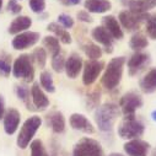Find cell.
Returning a JSON list of instances; mask_svg holds the SVG:
<instances>
[{
    "label": "cell",
    "instance_id": "cell-1",
    "mask_svg": "<svg viewBox=\"0 0 156 156\" xmlns=\"http://www.w3.org/2000/svg\"><path fill=\"white\" fill-rule=\"evenodd\" d=\"M121 114V108L115 103H105L95 111V122L101 132H112L117 119Z\"/></svg>",
    "mask_w": 156,
    "mask_h": 156
},
{
    "label": "cell",
    "instance_id": "cell-2",
    "mask_svg": "<svg viewBox=\"0 0 156 156\" xmlns=\"http://www.w3.org/2000/svg\"><path fill=\"white\" fill-rule=\"evenodd\" d=\"M124 64H126V58L124 57L113 58L108 63V65L105 69L102 79H101V84L105 89L114 90L117 86L119 85V83L122 80V76H123Z\"/></svg>",
    "mask_w": 156,
    "mask_h": 156
},
{
    "label": "cell",
    "instance_id": "cell-3",
    "mask_svg": "<svg viewBox=\"0 0 156 156\" xmlns=\"http://www.w3.org/2000/svg\"><path fill=\"white\" fill-rule=\"evenodd\" d=\"M42 124V118L40 115H32L30 118H27L25 121V123L22 124L20 132H19V135H17V146L20 149H26L31 141L33 140V136L36 135L37 130L40 129Z\"/></svg>",
    "mask_w": 156,
    "mask_h": 156
},
{
    "label": "cell",
    "instance_id": "cell-4",
    "mask_svg": "<svg viewBox=\"0 0 156 156\" xmlns=\"http://www.w3.org/2000/svg\"><path fill=\"white\" fill-rule=\"evenodd\" d=\"M33 59L30 54H21L16 58L12 65V74L16 79H23L26 83H32L34 79Z\"/></svg>",
    "mask_w": 156,
    "mask_h": 156
},
{
    "label": "cell",
    "instance_id": "cell-5",
    "mask_svg": "<svg viewBox=\"0 0 156 156\" xmlns=\"http://www.w3.org/2000/svg\"><path fill=\"white\" fill-rule=\"evenodd\" d=\"M73 156H106L102 145L92 138H83L74 146Z\"/></svg>",
    "mask_w": 156,
    "mask_h": 156
},
{
    "label": "cell",
    "instance_id": "cell-6",
    "mask_svg": "<svg viewBox=\"0 0 156 156\" xmlns=\"http://www.w3.org/2000/svg\"><path fill=\"white\" fill-rule=\"evenodd\" d=\"M119 107L124 114V119L135 118V111L143 107V98L134 91L124 94L119 100Z\"/></svg>",
    "mask_w": 156,
    "mask_h": 156
},
{
    "label": "cell",
    "instance_id": "cell-7",
    "mask_svg": "<svg viewBox=\"0 0 156 156\" xmlns=\"http://www.w3.org/2000/svg\"><path fill=\"white\" fill-rule=\"evenodd\" d=\"M145 132V127L138 119H124L118 127V135L126 140L140 139Z\"/></svg>",
    "mask_w": 156,
    "mask_h": 156
},
{
    "label": "cell",
    "instance_id": "cell-8",
    "mask_svg": "<svg viewBox=\"0 0 156 156\" xmlns=\"http://www.w3.org/2000/svg\"><path fill=\"white\" fill-rule=\"evenodd\" d=\"M149 16V14H136L130 10H124L119 14L118 20L123 28H126L128 32H134L139 30L141 23L146 21Z\"/></svg>",
    "mask_w": 156,
    "mask_h": 156
},
{
    "label": "cell",
    "instance_id": "cell-9",
    "mask_svg": "<svg viewBox=\"0 0 156 156\" xmlns=\"http://www.w3.org/2000/svg\"><path fill=\"white\" fill-rule=\"evenodd\" d=\"M105 68V63L102 60H86L84 63V73H83V83L85 86L92 85Z\"/></svg>",
    "mask_w": 156,
    "mask_h": 156
},
{
    "label": "cell",
    "instance_id": "cell-10",
    "mask_svg": "<svg viewBox=\"0 0 156 156\" xmlns=\"http://www.w3.org/2000/svg\"><path fill=\"white\" fill-rule=\"evenodd\" d=\"M40 38H41V34L38 32L25 31V32H21L14 37L11 44H12L14 49L23 51V49H27V48L34 46L38 41H40Z\"/></svg>",
    "mask_w": 156,
    "mask_h": 156
},
{
    "label": "cell",
    "instance_id": "cell-11",
    "mask_svg": "<svg viewBox=\"0 0 156 156\" xmlns=\"http://www.w3.org/2000/svg\"><path fill=\"white\" fill-rule=\"evenodd\" d=\"M123 149L128 156H147L150 150V144L141 139H133L128 140Z\"/></svg>",
    "mask_w": 156,
    "mask_h": 156
},
{
    "label": "cell",
    "instance_id": "cell-12",
    "mask_svg": "<svg viewBox=\"0 0 156 156\" xmlns=\"http://www.w3.org/2000/svg\"><path fill=\"white\" fill-rule=\"evenodd\" d=\"M69 123L74 130H79L85 134H94L96 132L94 124L84 114H80V113H73L69 118Z\"/></svg>",
    "mask_w": 156,
    "mask_h": 156
},
{
    "label": "cell",
    "instance_id": "cell-13",
    "mask_svg": "<svg viewBox=\"0 0 156 156\" xmlns=\"http://www.w3.org/2000/svg\"><path fill=\"white\" fill-rule=\"evenodd\" d=\"M83 68H84L83 58L77 53H71L69 55V58L66 59V62H65L64 70H65L66 76L69 77V79L74 80V79H76V77L79 76V74L83 70Z\"/></svg>",
    "mask_w": 156,
    "mask_h": 156
},
{
    "label": "cell",
    "instance_id": "cell-14",
    "mask_svg": "<svg viewBox=\"0 0 156 156\" xmlns=\"http://www.w3.org/2000/svg\"><path fill=\"white\" fill-rule=\"evenodd\" d=\"M92 38L100 44L105 47L106 53L111 54L113 52V37L109 34V32L103 26H97L91 32Z\"/></svg>",
    "mask_w": 156,
    "mask_h": 156
},
{
    "label": "cell",
    "instance_id": "cell-15",
    "mask_svg": "<svg viewBox=\"0 0 156 156\" xmlns=\"http://www.w3.org/2000/svg\"><path fill=\"white\" fill-rule=\"evenodd\" d=\"M3 119H4V130H5V133L8 135L15 134L17 128H19L20 121H21L20 112L15 108H9L5 112V115H4Z\"/></svg>",
    "mask_w": 156,
    "mask_h": 156
},
{
    "label": "cell",
    "instance_id": "cell-16",
    "mask_svg": "<svg viewBox=\"0 0 156 156\" xmlns=\"http://www.w3.org/2000/svg\"><path fill=\"white\" fill-rule=\"evenodd\" d=\"M122 4L133 12L147 14L149 10L156 8V0H122Z\"/></svg>",
    "mask_w": 156,
    "mask_h": 156
},
{
    "label": "cell",
    "instance_id": "cell-17",
    "mask_svg": "<svg viewBox=\"0 0 156 156\" xmlns=\"http://www.w3.org/2000/svg\"><path fill=\"white\" fill-rule=\"evenodd\" d=\"M31 100L32 105L36 107L37 111H43L49 106V100L43 92V90L40 87V84L34 83L31 87Z\"/></svg>",
    "mask_w": 156,
    "mask_h": 156
},
{
    "label": "cell",
    "instance_id": "cell-18",
    "mask_svg": "<svg viewBox=\"0 0 156 156\" xmlns=\"http://www.w3.org/2000/svg\"><path fill=\"white\" fill-rule=\"evenodd\" d=\"M102 26L109 32V34L113 37V40H122L124 37V32L117 20L113 15H108V16H105L102 19Z\"/></svg>",
    "mask_w": 156,
    "mask_h": 156
},
{
    "label": "cell",
    "instance_id": "cell-19",
    "mask_svg": "<svg viewBox=\"0 0 156 156\" xmlns=\"http://www.w3.org/2000/svg\"><path fill=\"white\" fill-rule=\"evenodd\" d=\"M149 54H146V53H143V52H136V53H134L130 58H129V60H128V69H129V75L130 76H133V75H135V74H138L141 69H143V66L146 64V63H149Z\"/></svg>",
    "mask_w": 156,
    "mask_h": 156
},
{
    "label": "cell",
    "instance_id": "cell-20",
    "mask_svg": "<svg viewBox=\"0 0 156 156\" xmlns=\"http://www.w3.org/2000/svg\"><path fill=\"white\" fill-rule=\"evenodd\" d=\"M46 121L47 124L52 128V130L55 134H62L65 130V118H64V114L59 111H54L51 112L47 117H46Z\"/></svg>",
    "mask_w": 156,
    "mask_h": 156
},
{
    "label": "cell",
    "instance_id": "cell-21",
    "mask_svg": "<svg viewBox=\"0 0 156 156\" xmlns=\"http://www.w3.org/2000/svg\"><path fill=\"white\" fill-rule=\"evenodd\" d=\"M84 8L91 14H105L112 9L109 0H85Z\"/></svg>",
    "mask_w": 156,
    "mask_h": 156
},
{
    "label": "cell",
    "instance_id": "cell-22",
    "mask_svg": "<svg viewBox=\"0 0 156 156\" xmlns=\"http://www.w3.org/2000/svg\"><path fill=\"white\" fill-rule=\"evenodd\" d=\"M32 26V20L28 16H17L16 19H14V21L10 23L8 31L10 34H19L21 32L27 31L30 27Z\"/></svg>",
    "mask_w": 156,
    "mask_h": 156
},
{
    "label": "cell",
    "instance_id": "cell-23",
    "mask_svg": "<svg viewBox=\"0 0 156 156\" xmlns=\"http://www.w3.org/2000/svg\"><path fill=\"white\" fill-rule=\"evenodd\" d=\"M140 90L144 94H152L156 91V68L149 70L139 83Z\"/></svg>",
    "mask_w": 156,
    "mask_h": 156
},
{
    "label": "cell",
    "instance_id": "cell-24",
    "mask_svg": "<svg viewBox=\"0 0 156 156\" xmlns=\"http://www.w3.org/2000/svg\"><path fill=\"white\" fill-rule=\"evenodd\" d=\"M47 30L51 31V32H53L54 36L58 38V40H59L62 43H64V44H70V43H71L73 40H71L70 33H69L63 26H60L59 23H57V22H51V23L48 25Z\"/></svg>",
    "mask_w": 156,
    "mask_h": 156
},
{
    "label": "cell",
    "instance_id": "cell-25",
    "mask_svg": "<svg viewBox=\"0 0 156 156\" xmlns=\"http://www.w3.org/2000/svg\"><path fill=\"white\" fill-rule=\"evenodd\" d=\"M147 46H149L147 38L145 37V34H143L140 32L134 33L130 38V41H129V47L135 52H140L141 49L146 48Z\"/></svg>",
    "mask_w": 156,
    "mask_h": 156
},
{
    "label": "cell",
    "instance_id": "cell-26",
    "mask_svg": "<svg viewBox=\"0 0 156 156\" xmlns=\"http://www.w3.org/2000/svg\"><path fill=\"white\" fill-rule=\"evenodd\" d=\"M43 46H44V48H47V51L49 52V54L52 57H54L62 52L59 40L55 36H46L43 38Z\"/></svg>",
    "mask_w": 156,
    "mask_h": 156
},
{
    "label": "cell",
    "instance_id": "cell-27",
    "mask_svg": "<svg viewBox=\"0 0 156 156\" xmlns=\"http://www.w3.org/2000/svg\"><path fill=\"white\" fill-rule=\"evenodd\" d=\"M83 51L86 54V57L89 58V60H98L102 57V49L91 42H87L83 46Z\"/></svg>",
    "mask_w": 156,
    "mask_h": 156
},
{
    "label": "cell",
    "instance_id": "cell-28",
    "mask_svg": "<svg viewBox=\"0 0 156 156\" xmlns=\"http://www.w3.org/2000/svg\"><path fill=\"white\" fill-rule=\"evenodd\" d=\"M40 83H41V87L44 91H47L49 94L55 92V86H54V83H53V77H52L49 71H42L41 73Z\"/></svg>",
    "mask_w": 156,
    "mask_h": 156
},
{
    "label": "cell",
    "instance_id": "cell-29",
    "mask_svg": "<svg viewBox=\"0 0 156 156\" xmlns=\"http://www.w3.org/2000/svg\"><path fill=\"white\" fill-rule=\"evenodd\" d=\"M30 149H31V156H49L42 140L40 139L32 140L30 144Z\"/></svg>",
    "mask_w": 156,
    "mask_h": 156
},
{
    "label": "cell",
    "instance_id": "cell-30",
    "mask_svg": "<svg viewBox=\"0 0 156 156\" xmlns=\"http://www.w3.org/2000/svg\"><path fill=\"white\" fill-rule=\"evenodd\" d=\"M16 95L17 97L25 102V105L27 106V109H33L32 108V105L30 103V96H31V92H30V89L25 85H19L16 86Z\"/></svg>",
    "mask_w": 156,
    "mask_h": 156
},
{
    "label": "cell",
    "instance_id": "cell-31",
    "mask_svg": "<svg viewBox=\"0 0 156 156\" xmlns=\"http://www.w3.org/2000/svg\"><path fill=\"white\" fill-rule=\"evenodd\" d=\"M32 59L37 63V65L40 68H44L47 63V52L44 48H36L32 53Z\"/></svg>",
    "mask_w": 156,
    "mask_h": 156
},
{
    "label": "cell",
    "instance_id": "cell-32",
    "mask_svg": "<svg viewBox=\"0 0 156 156\" xmlns=\"http://www.w3.org/2000/svg\"><path fill=\"white\" fill-rule=\"evenodd\" d=\"M65 55L64 53H58L57 55L52 57V68L55 73H62L65 68Z\"/></svg>",
    "mask_w": 156,
    "mask_h": 156
},
{
    "label": "cell",
    "instance_id": "cell-33",
    "mask_svg": "<svg viewBox=\"0 0 156 156\" xmlns=\"http://www.w3.org/2000/svg\"><path fill=\"white\" fill-rule=\"evenodd\" d=\"M146 33L151 40L156 41V15H150L146 20Z\"/></svg>",
    "mask_w": 156,
    "mask_h": 156
},
{
    "label": "cell",
    "instance_id": "cell-34",
    "mask_svg": "<svg viewBox=\"0 0 156 156\" xmlns=\"http://www.w3.org/2000/svg\"><path fill=\"white\" fill-rule=\"evenodd\" d=\"M100 100H101V91L100 90H95L92 94H90L87 96V100H86V106H87V109H92V108H97L98 105H100Z\"/></svg>",
    "mask_w": 156,
    "mask_h": 156
},
{
    "label": "cell",
    "instance_id": "cell-35",
    "mask_svg": "<svg viewBox=\"0 0 156 156\" xmlns=\"http://www.w3.org/2000/svg\"><path fill=\"white\" fill-rule=\"evenodd\" d=\"M30 9L36 14H42L46 9V0H30Z\"/></svg>",
    "mask_w": 156,
    "mask_h": 156
},
{
    "label": "cell",
    "instance_id": "cell-36",
    "mask_svg": "<svg viewBox=\"0 0 156 156\" xmlns=\"http://www.w3.org/2000/svg\"><path fill=\"white\" fill-rule=\"evenodd\" d=\"M58 22L64 28H71L74 26V19L70 15H68V14H60L58 16Z\"/></svg>",
    "mask_w": 156,
    "mask_h": 156
},
{
    "label": "cell",
    "instance_id": "cell-37",
    "mask_svg": "<svg viewBox=\"0 0 156 156\" xmlns=\"http://www.w3.org/2000/svg\"><path fill=\"white\" fill-rule=\"evenodd\" d=\"M0 71H2L4 75H9L10 71H12V66L8 59L0 58Z\"/></svg>",
    "mask_w": 156,
    "mask_h": 156
},
{
    "label": "cell",
    "instance_id": "cell-38",
    "mask_svg": "<svg viewBox=\"0 0 156 156\" xmlns=\"http://www.w3.org/2000/svg\"><path fill=\"white\" fill-rule=\"evenodd\" d=\"M8 9H9L10 12L17 15V14L21 12L22 6H21L20 4H17V0H9V3H8Z\"/></svg>",
    "mask_w": 156,
    "mask_h": 156
},
{
    "label": "cell",
    "instance_id": "cell-39",
    "mask_svg": "<svg viewBox=\"0 0 156 156\" xmlns=\"http://www.w3.org/2000/svg\"><path fill=\"white\" fill-rule=\"evenodd\" d=\"M77 19H79V21H83V22H86V23H91L94 21V19L91 17L90 12H87L86 10H81L77 12Z\"/></svg>",
    "mask_w": 156,
    "mask_h": 156
},
{
    "label": "cell",
    "instance_id": "cell-40",
    "mask_svg": "<svg viewBox=\"0 0 156 156\" xmlns=\"http://www.w3.org/2000/svg\"><path fill=\"white\" fill-rule=\"evenodd\" d=\"M4 115H5V101L3 96H0V119H3Z\"/></svg>",
    "mask_w": 156,
    "mask_h": 156
},
{
    "label": "cell",
    "instance_id": "cell-41",
    "mask_svg": "<svg viewBox=\"0 0 156 156\" xmlns=\"http://www.w3.org/2000/svg\"><path fill=\"white\" fill-rule=\"evenodd\" d=\"M62 2L66 5H77L81 3V0H62Z\"/></svg>",
    "mask_w": 156,
    "mask_h": 156
},
{
    "label": "cell",
    "instance_id": "cell-42",
    "mask_svg": "<svg viewBox=\"0 0 156 156\" xmlns=\"http://www.w3.org/2000/svg\"><path fill=\"white\" fill-rule=\"evenodd\" d=\"M108 156H126V155H123V154H119V152H111Z\"/></svg>",
    "mask_w": 156,
    "mask_h": 156
},
{
    "label": "cell",
    "instance_id": "cell-43",
    "mask_svg": "<svg viewBox=\"0 0 156 156\" xmlns=\"http://www.w3.org/2000/svg\"><path fill=\"white\" fill-rule=\"evenodd\" d=\"M151 118H152L154 122H156V109L152 111V113H151Z\"/></svg>",
    "mask_w": 156,
    "mask_h": 156
},
{
    "label": "cell",
    "instance_id": "cell-44",
    "mask_svg": "<svg viewBox=\"0 0 156 156\" xmlns=\"http://www.w3.org/2000/svg\"><path fill=\"white\" fill-rule=\"evenodd\" d=\"M151 156H156V147L152 150V152H151Z\"/></svg>",
    "mask_w": 156,
    "mask_h": 156
},
{
    "label": "cell",
    "instance_id": "cell-45",
    "mask_svg": "<svg viewBox=\"0 0 156 156\" xmlns=\"http://www.w3.org/2000/svg\"><path fill=\"white\" fill-rule=\"evenodd\" d=\"M2 8H3V0H0V10H2Z\"/></svg>",
    "mask_w": 156,
    "mask_h": 156
}]
</instances>
